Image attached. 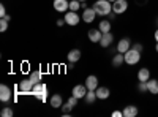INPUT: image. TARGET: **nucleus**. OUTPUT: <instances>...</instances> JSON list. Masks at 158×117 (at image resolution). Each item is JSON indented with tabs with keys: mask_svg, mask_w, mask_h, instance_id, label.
Listing matches in <instances>:
<instances>
[{
	"mask_svg": "<svg viewBox=\"0 0 158 117\" xmlns=\"http://www.w3.org/2000/svg\"><path fill=\"white\" fill-rule=\"evenodd\" d=\"M98 16H109L112 13V2L109 0H97L92 6Z\"/></svg>",
	"mask_w": 158,
	"mask_h": 117,
	"instance_id": "f257e3e1",
	"label": "nucleus"
},
{
	"mask_svg": "<svg viewBox=\"0 0 158 117\" xmlns=\"http://www.w3.org/2000/svg\"><path fill=\"white\" fill-rule=\"evenodd\" d=\"M32 95H35V98H38L41 103L48 101V86L44 82H38L33 86V90H32Z\"/></svg>",
	"mask_w": 158,
	"mask_h": 117,
	"instance_id": "f03ea898",
	"label": "nucleus"
},
{
	"mask_svg": "<svg viewBox=\"0 0 158 117\" xmlns=\"http://www.w3.org/2000/svg\"><path fill=\"white\" fill-rule=\"evenodd\" d=\"M123 57H125V63H127V65H136V63H139V60H141V52L131 46L127 52L123 54Z\"/></svg>",
	"mask_w": 158,
	"mask_h": 117,
	"instance_id": "7ed1b4c3",
	"label": "nucleus"
},
{
	"mask_svg": "<svg viewBox=\"0 0 158 117\" xmlns=\"http://www.w3.org/2000/svg\"><path fill=\"white\" fill-rule=\"evenodd\" d=\"M63 19H65V22H67L68 25L74 27V25H77V24H79V21L82 19V16H79V15H77V11H71V10H68L67 13H65Z\"/></svg>",
	"mask_w": 158,
	"mask_h": 117,
	"instance_id": "20e7f679",
	"label": "nucleus"
},
{
	"mask_svg": "<svg viewBox=\"0 0 158 117\" xmlns=\"http://www.w3.org/2000/svg\"><path fill=\"white\" fill-rule=\"evenodd\" d=\"M128 10V0H115L112 2V11L115 15H123Z\"/></svg>",
	"mask_w": 158,
	"mask_h": 117,
	"instance_id": "39448f33",
	"label": "nucleus"
},
{
	"mask_svg": "<svg viewBox=\"0 0 158 117\" xmlns=\"http://www.w3.org/2000/svg\"><path fill=\"white\" fill-rule=\"evenodd\" d=\"M95 18H97L95 10L92 8V6H85L84 11H82V21H84L85 24H92V22L95 21Z\"/></svg>",
	"mask_w": 158,
	"mask_h": 117,
	"instance_id": "423d86ee",
	"label": "nucleus"
},
{
	"mask_svg": "<svg viewBox=\"0 0 158 117\" xmlns=\"http://www.w3.org/2000/svg\"><path fill=\"white\" fill-rule=\"evenodd\" d=\"M13 97V90L6 86V84H2L0 86V101L2 103H8Z\"/></svg>",
	"mask_w": 158,
	"mask_h": 117,
	"instance_id": "0eeeda50",
	"label": "nucleus"
},
{
	"mask_svg": "<svg viewBox=\"0 0 158 117\" xmlns=\"http://www.w3.org/2000/svg\"><path fill=\"white\" fill-rule=\"evenodd\" d=\"M33 82L30 81V77H25V79H22L19 82V90L22 94H32V90H33Z\"/></svg>",
	"mask_w": 158,
	"mask_h": 117,
	"instance_id": "6e6552de",
	"label": "nucleus"
},
{
	"mask_svg": "<svg viewBox=\"0 0 158 117\" xmlns=\"http://www.w3.org/2000/svg\"><path fill=\"white\" fill-rule=\"evenodd\" d=\"M131 46H133V43H131L130 38H122V40L117 43L115 49H117V52H122V54H125V52H127V51H128Z\"/></svg>",
	"mask_w": 158,
	"mask_h": 117,
	"instance_id": "1a4fd4ad",
	"label": "nucleus"
},
{
	"mask_svg": "<svg viewBox=\"0 0 158 117\" xmlns=\"http://www.w3.org/2000/svg\"><path fill=\"white\" fill-rule=\"evenodd\" d=\"M54 10L59 13H67L70 10V2L68 0H54Z\"/></svg>",
	"mask_w": 158,
	"mask_h": 117,
	"instance_id": "9d476101",
	"label": "nucleus"
},
{
	"mask_svg": "<svg viewBox=\"0 0 158 117\" xmlns=\"http://www.w3.org/2000/svg\"><path fill=\"white\" fill-rule=\"evenodd\" d=\"M87 87L85 86H82V84H77V86H74L73 87V90H71V94L77 98V100H81V98H85V94H87Z\"/></svg>",
	"mask_w": 158,
	"mask_h": 117,
	"instance_id": "9b49d317",
	"label": "nucleus"
},
{
	"mask_svg": "<svg viewBox=\"0 0 158 117\" xmlns=\"http://www.w3.org/2000/svg\"><path fill=\"white\" fill-rule=\"evenodd\" d=\"M87 36H89V40L92 43H100L101 41V36H103V32L100 29H90L89 33H87Z\"/></svg>",
	"mask_w": 158,
	"mask_h": 117,
	"instance_id": "f8f14e48",
	"label": "nucleus"
},
{
	"mask_svg": "<svg viewBox=\"0 0 158 117\" xmlns=\"http://www.w3.org/2000/svg\"><path fill=\"white\" fill-rule=\"evenodd\" d=\"M49 105L54 108V109L62 108V105H63V98H62V95H60V94H54V95L49 98Z\"/></svg>",
	"mask_w": 158,
	"mask_h": 117,
	"instance_id": "ddd939ff",
	"label": "nucleus"
},
{
	"mask_svg": "<svg viewBox=\"0 0 158 117\" xmlns=\"http://www.w3.org/2000/svg\"><path fill=\"white\" fill-rule=\"evenodd\" d=\"M112 43H114V35H112L111 32H108V33H103V36H101V41H100V46H101V48H109Z\"/></svg>",
	"mask_w": 158,
	"mask_h": 117,
	"instance_id": "4468645a",
	"label": "nucleus"
},
{
	"mask_svg": "<svg viewBox=\"0 0 158 117\" xmlns=\"http://www.w3.org/2000/svg\"><path fill=\"white\" fill-rule=\"evenodd\" d=\"M85 87L89 90H97L98 89V77L95 74H90L87 76V79H85Z\"/></svg>",
	"mask_w": 158,
	"mask_h": 117,
	"instance_id": "2eb2a0df",
	"label": "nucleus"
},
{
	"mask_svg": "<svg viewBox=\"0 0 158 117\" xmlns=\"http://www.w3.org/2000/svg\"><path fill=\"white\" fill-rule=\"evenodd\" d=\"M97 92V98L98 100H108L109 98V95H111V90L108 89V87H104V86H98V89L95 90Z\"/></svg>",
	"mask_w": 158,
	"mask_h": 117,
	"instance_id": "dca6fc26",
	"label": "nucleus"
},
{
	"mask_svg": "<svg viewBox=\"0 0 158 117\" xmlns=\"http://www.w3.org/2000/svg\"><path fill=\"white\" fill-rule=\"evenodd\" d=\"M123 117H136L138 114H139V109H138V106H135V105H128V106H125L123 108Z\"/></svg>",
	"mask_w": 158,
	"mask_h": 117,
	"instance_id": "f3484780",
	"label": "nucleus"
},
{
	"mask_svg": "<svg viewBox=\"0 0 158 117\" xmlns=\"http://www.w3.org/2000/svg\"><path fill=\"white\" fill-rule=\"evenodd\" d=\"M150 79V70L149 68H141L138 71V81L141 82H147Z\"/></svg>",
	"mask_w": 158,
	"mask_h": 117,
	"instance_id": "a211bd4d",
	"label": "nucleus"
},
{
	"mask_svg": "<svg viewBox=\"0 0 158 117\" xmlns=\"http://www.w3.org/2000/svg\"><path fill=\"white\" fill-rule=\"evenodd\" d=\"M147 89H149V94L152 95H158V79H150L147 81Z\"/></svg>",
	"mask_w": 158,
	"mask_h": 117,
	"instance_id": "6ab92c4d",
	"label": "nucleus"
},
{
	"mask_svg": "<svg viewBox=\"0 0 158 117\" xmlns=\"http://www.w3.org/2000/svg\"><path fill=\"white\" fill-rule=\"evenodd\" d=\"M123 63H125V57H123L122 52H117V54L112 57V67L118 68V67H122Z\"/></svg>",
	"mask_w": 158,
	"mask_h": 117,
	"instance_id": "aec40b11",
	"label": "nucleus"
},
{
	"mask_svg": "<svg viewBox=\"0 0 158 117\" xmlns=\"http://www.w3.org/2000/svg\"><path fill=\"white\" fill-rule=\"evenodd\" d=\"M79 59H81V51L79 49H71L70 52H68V62H79Z\"/></svg>",
	"mask_w": 158,
	"mask_h": 117,
	"instance_id": "412c9836",
	"label": "nucleus"
},
{
	"mask_svg": "<svg viewBox=\"0 0 158 117\" xmlns=\"http://www.w3.org/2000/svg\"><path fill=\"white\" fill-rule=\"evenodd\" d=\"M98 29H100L103 33L111 32V21H109V19H103V21L100 22V25H98Z\"/></svg>",
	"mask_w": 158,
	"mask_h": 117,
	"instance_id": "4be33fe9",
	"label": "nucleus"
},
{
	"mask_svg": "<svg viewBox=\"0 0 158 117\" xmlns=\"http://www.w3.org/2000/svg\"><path fill=\"white\" fill-rule=\"evenodd\" d=\"M41 76H43L41 71H40V70H35V71L30 73L29 77H30V81H32L33 84H38V82H41Z\"/></svg>",
	"mask_w": 158,
	"mask_h": 117,
	"instance_id": "5701e85b",
	"label": "nucleus"
},
{
	"mask_svg": "<svg viewBox=\"0 0 158 117\" xmlns=\"http://www.w3.org/2000/svg\"><path fill=\"white\" fill-rule=\"evenodd\" d=\"M95 100H97V92H95V90H87V94H85V103L92 105Z\"/></svg>",
	"mask_w": 158,
	"mask_h": 117,
	"instance_id": "b1692460",
	"label": "nucleus"
},
{
	"mask_svg": "<svg viewBox=\"0 0 158 117\" xmlns=\"http://www.w3.org/2000/svg\"><path fill=\"white\" fill-rule=\"evenodd\" d=\"M79 8H82V3L79 2V0H71L70 2V10L71 11H77Z\"/></svg>",
	"mask_w": 158,
	"mask_h": 117,
	"instance_id": "393cba45",
	"label": "nucleus"
},
{
	"mask_svg": "<svg viewBox=\"0 0 158 117\" xmlns=\"http://www.w3.org/2000/svg\"><path fill=\"white\" fill-rule=\"evenodd\" d=\"M0 114H2L3 117H11V115H13V109H11L10 106H5L2 111H0Z\"/></svg>",
	"mask_w": 158,
	"mask_h": 117,
	"instance_id": "a878e982",
	"label": "nucleus"
},
{
	"mask_svg": "<svg viewBox=\"0 0 158 117\" xmlns=\"http://www.w3.org/2000/svg\"><path fill=\"white\" fill-rule=\"evenodd\" d=\"M60 109L63 111V114H70V111H73V106L67 101V103H63V105H62V108H60Z\"/></svg>",
	"mask_w": 158,
	"mask_h": 117,
	"instance_id": "bb28decb",
	"label": "nucleus"
},
{
	"mask_svg": "<svg viewBox=\"0 0 158 117\" xmlns=\"http://www.w3.org/2000/svg\"><path fill=\"white\" fill-rule=\"evenodd\" d=\"M8 22H10V21H6V19H3V18H0V32H6Z\"/></svg>",
	"mask_w": 158,
	"mask_h": 117,
	"instance_id": "cd10ccee",
	"label": "nucleus"
},
{
	"mask_svg": "<svg viewBox=\"0 0 158 117\" xmlns=\"http://www.w3.org/2000/svg\"><path fill=\"white\" fill-rule=\"evenodd\" d=\"M138 90H139L141 94L149 92V89H147V82H141V81H139V84H138Z\"/></svg>",
	"mask_w": 158,
	"mask_h": 117,
	"instance_id": "c85d7f7f",
	"label": "nucleus"
},
{
	"mask_svg": "<svg viewBox=\"0 0 158 117\" xmlns=\"http://www.w3.org/2000/svg\"><path fill=\"white\" fill-rule=\"evenodd\" d=\"M6 16V8L5 5H0V18H5Z\"/></svg>",
	"mask_w": 158,
	"mask_h": 117,
	"instance_id": "c756f323",
	"label": "nucleus"
},
{
	"mask_svg": "<svg viewBox=\"0 0 158 117\" xmlns=\"http://www.w3.org/2000/svg\"><path fill=\"white\" fill-rule=\"evenodd\" d=\"M133 48H135V49H138L139 52H142V51H144V46H142L141 43H133Z\"/></svg>",
	"mask_w": 158,
	"mask_h": 117,
	"instance_id": "7c9ffc66",
	"label": "nucleus"
},
{
	"mask_svg": "<svg viewBox=\"0 0 158 117\" xmlns=\"http://www.w3.org/2000/svg\"><path fill=\"white\" fill-rule=\"evenodd\" d=\"M111 115H112V117H123V112H122V111H112Z\"/></svg>",
	"mask_w": 158,
	"mask_h": 117,
	"instance_id": "2f4dec72",
	"label": "nucleus"
},
{
	"mask_svg": "<svg viewBox=\"0 0 158 117\" xmlns=\"http://www.w3.org/2000/svg\"><path fill=\"white\" fill-rule=\"evenodd\" d=\"M56 24L59 25V27H62V25H63V24H67V22H65V19H59V21H57Z\"/></svg>",
	"mask_w": 158,
	"mask_h": 117,
	"instance_id": "473e14b6",
	"label": "nucleus"
},
{
	"mask_svg": "<svg viewBox=\"0 0 158 117\" xmlns=\"http://www.w3.org/2000/svg\"><path fill=\"white\" fill-rule=\"evenodd\" d=\"M153 38H155V41L158 43V29L155 30V33H153Z\"/></svg>",
	"mask_w": 158,
	"mask_h": 117,
	"instance_id": "72a5a7b5",
	"label": "nucleus"
},
{
	"mask_svg": "<svg viewBox=\"0 0 158 117\" xmlns=\"http://www.w3.org/2000/svg\"><path fill=\"white\" fill-rule=\"evenodd\" d=\"M79 2H81V3H87V0H79Z\"/></svg>",
	"mask_w": 158,
	"mask_h": 117,
	"instance_id": "f704fd0d",
	"label": "nucleus"
},
{
	"mask_svg": "<svg viewBox=\"0 0 158 117\" xmlns=\"http://www.w3.org/2000/svg\"><path fill=\"white\" fill-rule=\"evenodd\" d=\"M155 51H156V52H158V43L155 44Z\"/></svg>",
	"mask_w": 158,
	"mask_h": 117,
	"instance_id": "c9c22d12",
	"label": "nucleus"
},
{
	"mask_svg": "<svg viewBox=\"0 0 158 117\" xmlns=\"http://www.w3.org/2000/svg\"><path fill=\"white\" fill-rule=\"evenodd\" d=\"M109 2H115V0H109Z\"/></svg>",
	"mask_w": 158,
	"mask_h": 117,
	"instance_id": "e433bc0d",
	"label": "nucleus"
},
{
	"mask_svg": "<svg viewBox=\"0 0 158 117\" xmlns=\"http://www.w3.org/2000/svg\"><path fill=\"white\" fill-rule=\"evenodd\" d=\"M156 25H158V19H156Z\"/></svg>",
	"mask_w": 158,
	"mask_h": 117,
	"instance_id": "4c0bfd02",
	"label": "nucleus"
}]
</instances>
